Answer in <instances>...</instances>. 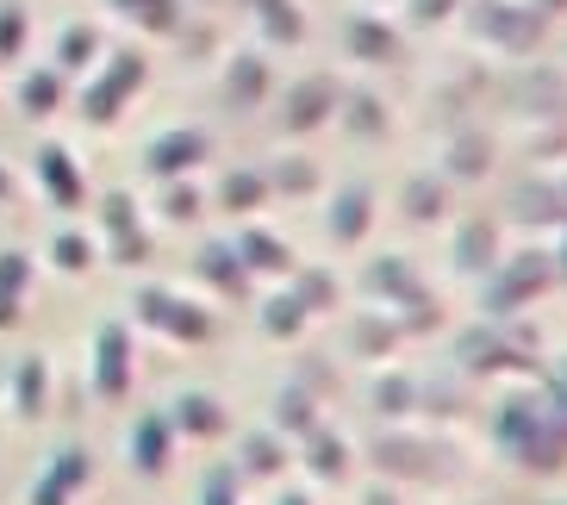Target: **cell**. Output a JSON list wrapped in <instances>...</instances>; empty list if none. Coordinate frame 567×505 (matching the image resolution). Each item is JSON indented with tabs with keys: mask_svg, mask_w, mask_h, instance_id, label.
Listing matches in <instances>:
<instances>
[{
	"mask_svg": "<svg viewBox=\"0 0 567 505\" xmlns=\"http://www.w3.org/2000/svg\"><path fill=\"white\" fill-rule=\"evenodd\" d=\"M355 51H368V56H393V32H381V25H355Z\"/></svg>",
	"mask_w": 567,
	"mask_h": 505,
	"instance_id": "obj_9",
	"label": "cell"
},
{
	"mask_svg": "<svg viewBox=\"0 0 567 505\" xmlns=\"http://www.w3.org/2000/svg\"><path fill=\"white\" fill-rule=\"evenodd\" d=\"M555 281V269H549V250H524V256H512L499 269V281H493V312H512V306H530L543 287Z\"/></svg>",
	"mask_w": 567,
	"mask_h": 505,
	"instance_id": "obj_2",
	"label": "cell"
},
{
	"mask_svg": "<svg viewBox=\"0 0 567 505\" xmlns=\"http://www.w3.org/2000/svg\"><path fill=\"white\" fill-rule=\"evenodd\" d=\"M486 163H493V144L486 137H455V151H450L455 175H486Z\"/></svg>",
	"mask_w": 567,
	"mask_h": 505,
	"instance_id": "obj_7",
	"label": "cell"
},
{
	"mask_svg": "<svg viewBox=\"0 0 567 505\" xmlns=\"http://www.w3.org/2000/svg\"><path fill=\"white\" fill-rule=\"evenodd\" d=\"M549 200H555V225L567 231V175H555V182H549Z\"/></svg>",
	"mask_w": 567,
	"mask_h": 505,
	"instance_id": "obj_10",
	"label": "cell"
},
{
	"mask_svg": "<svg viewBox=\"0 0 567 505\" xmlns=\"http://www.w3.org/2000/svg\"><path fill=\"white\" fill-rule=\"evenodd\" d=\"M512 101H517V113H530V118H567V75L530 69V75L512 87Z\"/></svg>",
	"mask_w": 567,
	"mask_h": 505,
	"instance_id": "obj_4",
	"label": "cell"
},
{
	"mask_svg": "<svg viewBox=\"0 0 567 505\" xmlns=\"http://www.w3.org/2000/svg\"><path fill=\"white\" fill-rule=\"evenodd\" d=\"M499 262V231H493V219H474L462 225V237H455V269H493Z\"/></svg>",
	"mask_w": 567,
	"mask_h": 505,
	"instance_id": "obj_5",
	"label": "cell"
},
{
	"mask_svg": "<svg viewBox=\"0 0 567 505\" xmlns=\"http://www.w3.org/2000/svg\"><path fill=\"white\" fill-rule=\"evenodd\" d=\"M374 505H386V499H374Z\"/></svg>",
	"mask_w": 567,
	"mask_h": 505,
	"instance_id": "obj_14",
	"label": "cell"
},
{
	"mask_svg": "<svg viewBox=\"0 0 567 505\" xmlns=\"http://www.w3.org/2000/svg\"><path fill=\"white\" fill-rule=\"evenodd\" d=\"M467 25H474V38H493L499 51H517V56H530L543 44V32H549V19L536 7H517V0H481V13Z\"/></svg>",
	"mask_w": 567,
	"mask_h": 505,
	"instance_id": "obj_1",
	"label": "cell"
},
{
	"mask_svg": "<svg viewBox=\"0 0 567 505\" xmlns=\"http://www.w3.org/2000/svg\"><path fill=\"white\" fill-rule=\"evenodd\" d=\"M405 213H412V219H436V213H443V187L412 182V194H405Z\"/></svg>",
	"mask_w": 567,
	"mask_h": 505,
	"instance_id": "obj_8",
	"label": "cell"
},
{
	"mask_svg": "<svg viewBox=\"0 0 567 505\" xmlns=\"http://www.w3.org/2000/svg\"><path fill=\"white\" fill-rule=\"evenodd\" d=\"M524 7H536V13H543V19H549V13H561V7H567V0H524Z\"/></svg>",
	"mask_w": 567,
	"mask_h": 505,
	"instance_id": "obj_13",
	"label": "cell"
},
{
	"mask_svg": "<svg viewBox=\"0 0 567 505\" xmlns=\"http://www.w3.org/2000/svg\"><path fill=\"white\" fill-rule=\"evenodd\" d=\"M412 7H417V19H443V13L455 7V0H412Z\"/></svg>",
	"mask_w": 567,
	"mask_h": 505,
	"instance_id": "obj_11",
	"label": "cell"
},
{
	"mask_svg": "<svg viewBox=\"0 0 567 505\" xmlns=\"http://www.w3.org/2000/svg\"><path fill=\"white\" fill-rule=\"evenodd\" d=\"M530 350H536V337H530V331H512V337L467 331V337H462L467 369H530Z\"/></svg>",
	"mask_w": 567,
	"mask_h": 505,
	"instance_id": "obj_3",
	"label": "cell"
},
{
	"mask_svg": "<svg viewBox=\"0 0 567 505\" xmlns=\"http://www.w3.org/2000/svg\"><path fill=\"white\" fill-rule=\"evenodd\" d=\"M512 219H517V225H555L549 182H517V187H512Z\"/></svg>",
	"mask_w": 567,
	"mask_h": 505,
	"instance_id": "obj_6",
	"label": "cell"
},
{
	"mask_svg": "<svg viewBox=\"0 0 567 505\" xmlns=\"http://www.w3.org/2000/svg\"><path fill=\"white\" fill-rule=\"evenodd\" d=\"M549 269H555V281H567V231H561V244L549 250Z\"/></svg>",
	"mask_w": 567,
	"mask_h": 505,
	"instance_id": "obj_12",
	"label": "cell"
}]
</instances>
